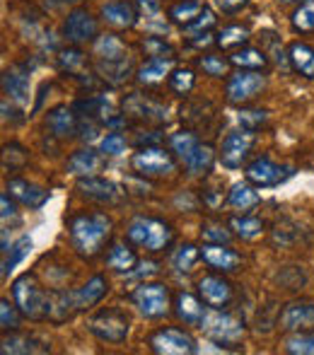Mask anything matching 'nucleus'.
Wrapping results in <instances>:
<instances>
[{
	"mask_svg": "<svg viewBox=\"0 0 314 355\" xmlns=\"http://www.w3.org/2000/svg\"><path fill=\"white\" fill-rule=\"evenodd\" d=\"M112 237V218L104 213H85L71 220V244L85 259L97 257Z\"/></svg>",
	"mask_w": 314,
	"mask_h": 355,
	"instance_id": "f257e3e1",
	"label": "nucleus"
},
{
	"mask_svg": "<svg viewBox=\"0 0 314 355\" xmlns=\"http://www.w3.org/2000/svg\"><path fill=\"white\" fill-rule=\"evenodd\" d=\"M128 239L138 247L148 249V252H162L172 244V227L162 220L146 218V215H138L128 223L126 230Z\"/></svg>",
	"mask_w": 314,
	"mask_h": 355,
	"instance_id": "f03ea898",
	"label": "nucleus"
},
{
	"mask_svg": "<svg viewBox=\"0 0 314 355\" xmlns=\"http://www.w3.org/2000/svg\"><path fill=\"white\" fill-rule=\"evenodd\" d=\"M12 300L19 307L22 317L27 319H46L49 317V293L39 288L37 278L24 273L12 283Z\"/></svg>",
	"mask_w": 314,
	"mask_h": 355,
	"instance_id": "7ed1b4c3",
	"label": "nucleus"
},
{
	"mask_svg": "<svg viewBox=\"0 0 314 355\" xmlns=\"http://www.w3.org/2000/svg\"><path fill=\"white\" fill-rule=\"evenodd\" d=\"M201 329L211 341H216L218 346H237L244 336V324L237 317L223 312V309H208L206 317L201 322Z\"/></svg>",
	"mask_w": 314,
	"mask_h": 355,
	"instance_id": "20e7f679",
	"label": "nucleus"
},
{
	"mask_svg": "<svg viewBox=\"0 0 314 355\" xmlns=\"http://www.w3.org/2000/svg\"><path fill=\"white\" fill-rule=\"evenodd\" d=\"M89 331H92L99 341L123 343L128 338V331H131V319H128V314L123 312V309L109 307L89 319Z\"/></svg>",
	"mask_w": 314,
	"mask_h": 355,
	"instance_id": "39448f33",
	"label": "nucleus"
},
{
	"mask_svg": "<svg viewBox=\"0 0 314 355\" xmlns=\"http://www.w3.org/2000/svg\"><path fill=\"white\" fill-rule=\"evenodd\" d=\"M133 304L146 319H159L172 307V293L162 283H141L131 295Z\"/></svg>",
	"mask_w": 314,
	"mask_h": 355,
	"instance_id": "423d86ee",
	"label": "nucleus"
},
{
	"mask_svg": "<svg viewBox=\"0 0 314 355\" xmlns=\"http://www.w3.org/2000/svg\"><path fill=\"white\" fill-rule=\"evenodd\" d=\"M131 164L143 177H167L177 167L174 155L167 153L164 148H155V145H146V148L138 150L131 157Z\"/></svg>",
	"mask_w": 314,
	"mask_h": 355,
	"instance_id": "0eeeda50",
	"label": "nucleus"
},
{
	"mask_svg": "<svg viewBox=\"0 0 314 355\" xmlns=\"http://www.w3.org/2000/svg\"><path fill=\"white\" fill-rule=\"evenodd\" d=\"M254 143H256V133L249 128H239L225 136V141L220 145V162L227 169H239L247 162L249 153H252Z\"/></svg>",
	"mask_w": 314,
	"mask_h": 355,
	"instance_id": "6e6552de",
	"label": "nucleus"
},
{
	"mask_svg": "<svg viewBox=\"0 0 314 355\" xmlns=\"http://www.w3.org/2000/svg\"><path fill=\"white\" fill-rule=\"evenodd\" d=\"M150 348L157 355H193L198 351L196 341L184 329H159L150 336Z\"/></svg>",
	"mask_w": 314,
	"mask_h": 355,
	"instance_id": "1a4fd4ad",
	"label": "nucleus"
},
{
	"mask_svg": "<svg viewBox=\"0 0 314 355\" xmlns=\"http://www.w3.org/2000/svg\"><path fill=\"white\" fill-rule=\"evenodd\" d=\"M263 87H266V78L259 71H237L227 78V85H225L227 102H232V104L249 102V99L256 97Z\"/></svg>",
	"mask_w": 314,
	"mask_h": 355,
	"instance_id": "9d476101",
	"label": "nucleus"
},
{
	"mask_svg": "<svg viewBox=\"0 0 314 355\" xmlns=\"http://www.w3.org/2000/svg\"><path fill=\"white\" fill-rule=\"evenodd\" d=\"M288 177H293V167H283V164H276L268 157H256L247 167V182H252L254 187H261V189L278 187Z\"/></svg>",
	"mask_w": 314,
	"mask_h": 355,
	"instance_id": "9b49d317",
	"label": "nucleus"
},
{
	"mask_svg": "<svg viewBox=\"0 0 314 355\" xmlns=\"http://www.w3.org/2000/svg\"><path fill=\"white\" fill-rule=\"evenodd\" d=\"M123 114L143 123H164L167 121V107L157 104L155 99L141 92H133L123 99Z\"/></svg>",
	"mask_w": 314,
	"mask_h": 355,
	"instance_id": "f8f14e48",
	"label": "nucleus"
},
{
	"mask_svg": "<svg viewBox=\"0 0 314 355\" xmlns=\"http://www.w3.org/2000/svg\"><path fill=\"white\" fill-rule=\"evenodd\" d=\"M63 39L71 44H87L97 39V19L82 8H76L68 12L63 22Z\"/></svg>",
	"mask_w": 314,
	"mask_h": 355,
	"instance_id": "ddd939ff",
	"label": "nucleus"
},
{
	"mask_svg": "<svg viewBox=\"0 0 314 355\" xmlns=\"http://www.w3.org/2000/svg\"><path fill=\"white\" fill-rule=\"evenodd\" d=\"M278 327L283 331H314V302H290L281 312Z\"/></svg>",
	"mask_w": 314,
	"mask_h": 355,
	"instance_id": "4468645a",
	"label": "nucleus"
},
{
	"mask_svg": "<svg viewBox=\"0 0 314 355\" xmlns=\"http://www.w3.org/2000/svg\"><path fill=\"white\" fill-rule=\"evenodd\" d=\"M3 92L10 102L17 109L29 107V97H32V87H29V73L22 68H10L3 75Z\"/></svg>",
	"mask_w": 314,
	"mask_h": 355,
	"instance_id": "2eb2a0df",
	"label": "nucleus"
},
{
	"mask_svg": "<svg viewBox=\"0 0 314 355\" xmlns=\"http://www.w3.org/2000/svg\"><path fill=\"white\" fill-rule=\"evenodd\" d=\"M78 191L80 196L89 198L94 203H116L121 198V191L114 182L102 177H82L78 179Z\"/></svg>",
	"mask_w": 314,
	"mask_h": 355,
	"instance_id": "dca6fc26",
	"label": "nucleus"
},
{
	"mask_svg": "<svg viewBox=\"0 0 314 355\" xmlns=\"http://www.w3.org/2000/svg\"><path fill=\"white\" fill-rule=\"evenodd\" d=\"M198 295L213 309H223L232 300V285L220 276H206L198 281Z\"/></svg>",
	"mask_w": 314,
	"mask_h": 355,
	"instance_id": "f3484780",
	"label": "nucleus"
},
{
	"mask_svg": "<svg viewBox=\"0 0 314 355\" xmlns=\"http://www.w3.org/2000/svg\"><path fill=\"white\" fill-rule=\"evenodd\" d=\"M102 164H104L102 153H97V150H92V148H82L68 157L66 169H68V174L82 179V177H97V172L102 169Z\"/></svg>",
	"mask_w": 314,
	"mask_h": 355,
	"instance_id": "a211bd4d",
	"label": "nucleus"
},
{
	"mask_svg": "<svg viewBox=\"0 0 314 355\" xmlns=\"http://www.w3.org/2000/svg\"><path fill=\"white\" fill-rule=\"evenodd\" d=\"M102 19L114 29H131L138 22V10L126 0H112L102 5Z\"/></svg>",
	"mask_w": 314,
	"mask_h": 355,
	"instance_id": "6ab92c4d",
	"label": "nucleus"
},
{
	"mask_svg": "<svg viewBox=\"0 0 314 355\" xmlns=\"http://www.w3.org/2000/svg\"><path fill=\"white\" fill-rule=\"evenodd\" d=\"M206 302H201L198 297H193L191 293H177L174 295V314L179 322L189 324V327H201L203 317H206L208 307H203Z\"/></svg>",
	"mask_w": 314,
	"mask_h": 355,
	"instance_id": "aec40b11",
	"label": "nucleus"
},
{
	"mask_svg": "<svg viewBox=\"0 0 314 355\" xmlns=\"http://www.w3.org/2000/svg\"><path fill=\"white\" fill-rule=\"evenodd\" d=\"M8 193L15 198V201H19L22 206H27V208H42L44 203L49 201L46 189L37 187V184L27 182V179H10V182H8Z\"/></svg>",
	"mask_w": 314,
	"mask_h": 355,
	"instance_id": "412c9836",
	"label": "nucleus"
},
{
	"mask_svg": "<svg viewBox=\"0 0 314 355\" xmlns=\"http://www.w3.org/2000/svg\"><path fill=\"white\" fill-rule=\"evenodd\" d=\"M201 257L208 266L218 268V271H223V273L237 271L239 263H242V257H239L237 252H232L227 244H206V247L201 249Z\"/></svg>",
	"mask_w": 314,
	"mask_h": 355,
	"instance_id": "4be33fe9",
	"label": "nucleus"
},
{
	"mask_svg": "<svg viewBox=\"0 0 314 355\" xmlns=\"http://www.w3.org/2000/svg\"><path fill=\"white\" fill-rule=\"evenodd\" d=\"M46 128L51 131L53 138L58 141H68L78 133V116L73 109L68 107H56L46 114Z\"/></svg>",
	"mask_w": 314,
	"mask_h": 355,
	"instance_id": "5701e85b",
	"label": "nucleus"
},
{
	"mask_svg": "<svg viewBox=\"0 0 314 355\" xmlns=\"http://www.w3.org/2000/svg\"><path fill=\"white\" fill-rule=\"evenodd\" d=\"M107 290H109V281L104 276L89 278L82 288L73 290V302H76V309L78 312H85V309L94 307V304L107 295Z\"/></svg>",
	"mask_w": 314,
	"mask_h": 355,
	"instance_id": "b1692460",
	"label": "nucleus"
},
{
	"mask_svg": "<svg viewBox=\"0 0 314 355\" xmlns=\"http://www.w3.org/2000/svg\"><path fill=\"white\" fill-rule=\"evenodd\" d=\"M169 73H172V58H148V61L138 68L136 78L141 85L152 87V85H159V83H164V80H169Z\"/></svg>",
	"mask_w": 314,
	"mask_h": 355,
	"instance_id": "393cba45",
	"label": "nucleus"
},
{
	"mask_svg": "<svg viewBox=\"0 0 314 355\" xmlns=\"http://www.w3.org/2000/svg\"><path fill=\"white\" fill-rule=\"evenodd\" d=\"M46 343H39L34 336L27 334H12V336H3L0 343V353L3 355H27V353H46Z\"/></svg>",
	"mask_w": 314,
	"mask_h": 355,
	"instance_id": "a878e982",
	"label": "nucleus"
},
{
	"mask_svg": "<svg viewBox=\"0 0 314 355\" xmlns=\"http://www.w3.org/2000/svg\"><path fill=\"white\" fill-rule=\"evenodd\" d=\"M227 203H230L235 211H239L242 215H247L249 211H254V208L261 203V196H259V191L252 187V182H242V184H235L232 187V191L227 193Z\"/></svg>",
	"mask_w": 314,
	"mask_h": 355,
	"instance_id": "bb28decb",
	"label": "nucleus"
},
{
	"mask_svg": "<svg viewBox=\"0 0 314 355\" xmlns=\"http://www.w3.org/2000/svg\"><path fill=\"white\" fill-rule=\"evenodd\" d=\"M133 66L131 58H119V61H97V75L109 85H121L128 80Z\"/></svg>",
	"mask_w": 314,
	"mask_h": 355,
	"instance_id": "cd10ccee",
	"label": "nucleus"
},
{
	"mask_svg": "<svg viewBox=\"0 0 314 355\" xmlns=\"http://www.w3.org/2000/svg\"><path fill=\"white\" fill-rule=\"evenodd\" d=\"M94 56L97 61H119V58H126V44L121 42L114 34H102V37L94 39Z\"/></svg>",
	"mask_w": 314,
	"mask_h": 355,
	"instance_id": "c85d7f7f",
	"label": "nucleus"
},
{
	"mask_svg": "<svg viewBox=\"0 0 314 355\" xmlns=\"http://www.w3.org/2000/svg\"><path fill=\"white\" fill-rule=\"evenodd\" d=\"M288 56H290V68L293 71H297L300 75H305V78L314 80V49L307 46V44H290V49H288Z\"/></svg>",
	"mask_w": 314,
	"mask_h": 355,
	"instance_id": "c756f323",
	"label": "nucleus"
},
{
	"mask_svg": "<svg viewBox=\"0 0 314 355\" xmlns=\"http://www.w3.org/2000/svg\"><path fill=\"white\" fill-rule=\"evenodd\" d=\"M107 263H109V268H114V271H119V273H131L133 268L138 266V259L126 244L116 242V244H112V249H109Z\"/></svg>",
	"mask_w": 314,
	"mask_h": 355,
	"instance_id": "7c9ffc66",
	"label": "nucleus"
},
{
	"mask_svg": "<svg viewBox=\"0 0 314 355\" xmlns=\"http://www.w3.org/2000/svg\"><path fill=\"white\" fill-rule=\"evenodd\" d=\"M203 10H206V5H203L201 0H182V3H174L167 15L174 24L186 27V24H191L196 17H201Z\"/></svg>",
	"mask_w": 314,
	"mask_h": 355,
	"instance_id": "2f4dec72",
	"label": "nucleus"
},
{
	"mask_svg": "<svg viewBox=\"0 0 314 355\" xmlns=\"http://www.w3.org/2000/svg\"><path fill=\"white\" fill-rule=\"evenodd\" d=\"M230 63L239 71H263L268 63L266 53L259 51V49H237L230 56Z\"/></svg>",
	"mask_w": 314,
	"mask_h": 355,
	"instance_id": "473e14b6",
	"label": "nucleus"
},
{
	"mask_svg": "<svg viewBox=\"0 0 314 355\" xmlns=\"http://www.w3.org/2000/svg\"><path fill=\"white\" fill-rule=\"evenodd\" d=\"M29 252H32V237H29V234H22V237L12 244V249L3 252V278H8L10 273L15 271V266L22 263V259L27 257Z\"/></svg>",
	"mask_w": 314,
	"mask_h": 355,
	"instance_id": "72a5a7b5",
	"label": "nucleus"
},
{
	"mask_svg": "<svg viewBox=\"0 0 314 355\" xmlns=\"http://www.w3.org/2000/svg\"><path fill=\"white\" fill-rule=\"evenodd\" d=\"M198 145L201 143H198L196 133H191V131H177L169 136V150H172L182 162H186V159L191 157V153Z\"/></svg>",
	"mask_w": 314,
	"mask_h": 355,
	"instance_id": "f704fd0d",
	"label": "nucleus"
},
{
	"mask_svg": "<svg viewBox=\"0 0 314 355\" xmlns=\"http://www.w3.org/2000/svg\"><path fill=\"white\" fill-rule=\"evenodd\" d=\"M213 148L211 145H198L196 150L191 153V157L186 159V169H189V174H206V172H211V167H213Z\"/></svg>",
	"mask_w": 314,
	"mask_h": 355,
	"instance_id": "c9c22d12",
	"label": "nucleus"
},
{
	"mask_svg": "<svg viewBox=\"0 0 314 355\" xmlns=\"http://www.w3.org/2000/svg\"><path fill=\"white\" fill-rule=\"evenodd\" d=\"M247 42H249V29L239 27V24H230V27L220 29V32L216 34V44L220 49H237Z\"/></svg>",
	"mask_w": 314,
	"mask_h": 355,
	"instance_id": "e433bc0d",
	"label": "nucleus"
},
{
	"mask_svg": "<svg viewBox=\"0 0 314 355\" xmlns=\"http://www.w3.org/2000/svg\"><path fill=\"white\" fill-rule=\"evenodd\" d=\"M85 53L80 51V49H63L61 53H58V68H61L63 73L73 75V78H80L85 68Z\"/></svg>",
	"mask_w": 314,
	"mask_h": 355,
	"instance_id": "4c0bfd02",
	"label": "nucleus"
},
{
	"mask_svg": "<svg viewBox=\"0 0 314 355\" xmlns=\"http://www.w3.org/2000/svg\"><path fill=\"white\" fill-rule=\"evenodd\" d=\"M167 85L177 97H186L193 89V85H196V75H193V71H189V68H177V71L169 73Z\"/></svg>",
	"mask_w": 314,
	"mask_h": 355,
	"instance_id": "58836bf2",
	"label": "nucleus"
},
{
	"mask_svg": "<svg viewBox=\"0 0 314 355\" xmlns=\"http://www.w3.org/2000/svg\"><path fill=\"white\" fill-rule=\"evenodd\" d=\"M295 32H314V0H302L290 17Z\"/></svg>",
	"mask_w": 314,
	"mask_h": 355,
	"instance_id": "ea45409f",
	"label": "nucleus"
},
{
	"mask_svg": "<svg viewBox=\"0 0 314 355\" xmlns=\"http://www.w3.org/2000/svg\"><path fill=\"white\" fill-rule=\"evenodd\" d=\"M230 227L235 230V234L239 239H256L259 234L263 232V223L259 218H249V215H242V218H232Z\"/></svg>",
	"mask_w": 314,
	"mask_h": 355,
	"instance_id": "a19ab883",
	"label": "nucleus"
},
{
	"mask_svg": "<svg viewBox=\"0 0 314 355\" xmlns=\"http://www.w3.org/2000/svg\"><path fill=\"white\" fill-rule=\"evenodd\" d=\"M198 259H201V249H196L193 244H184V247H179L177 254L172 257V266L177 268L179 273H189Z\"/></svg>",
	"mask_w": 314,
	"mask_h": 355,
	"instance_id": "79ce46f5",
	"label": "nucleus"
},
{
	"mask_svg": "<svg viewBox=\"0 0 314 355\" xmlns=\"http://www.w3.org/2000/svg\"><path fill=\"white\" fill-rule=\"evenodd\" d=\"M198 68H203V73H206V75H213V78H223V75L230 73L232 63H230V58L216 56V53H206V56L198 58Z\"/></svg>",
	"mask_w": 314,
	"mask_h": 355,
	"instance_id": "37998d69",
	"label": "nucleus"
},
{
	"mask_svg": "<svg viewBox=\"0 0 314 355\" xmlns=\"http://www.w3.org/2000/svg\"><path fill=\"white\" fill-rule=\"evenodd\" d=\"M213 27H216V12L206 8L201 12V17H196L191 24H186V27H184V34H186L189 39H196V37H203V34H208Z\"/></svg>",
	"mask_w": 314,
	"mask_h": 355,
	"instance_id": "c03bdc74",
	"label": "nucleus"
},
{
	"mask_svg": "<svg viewBox=\"0 0 314 355\" xmlns=\"http://www.w3.org/2000/svg\"><path fill=\"white\" fill-rule=\"evenodd\" d=\"M19 307L15 304V300L10 302V300H0V327H3V331H17L19 324H22V319H19Z\"/></svg>",
	"mask_w": 314,
	"mask_h": 355,
	"instance_id": "a18cd8bd",
	"label": "nucleus"
},
{
	"mask_svg": "<svg viewBox=\"0 0 314 355\" xmlns=\"http://www.w3.org/2000/svg\"><path fill=\"white\" fill-rule=\"evenodd\" d=\"M286 353L290 355H314V331L295 334L286 341Z\"/></svg>",
	"mask_w": 314,
	"mask_h": 355,
	"instance_id": "49530a36",
	"label": "nucleus"
},
{
	"mask_svg": "<svg viewBox=\"0 0 314 355\" xmlns=\"http://www.w3.org/2000/svg\"><path fill=\"white\" fill-rule=\"evenodd\" d=\"M27 164V150L17 143H10L3 148V167L15 172V169H22Z\"/></svg>",
	"mask_w": 314,
	"mask_h": 355,
	"instance_id": "de8ad7c7",
	"label": "nucleus"
},
{
	"mask_svg": "<svg viewBox=\"0 0 314 355\" xmlns=\"http://www.w3.org/2000/svg\"><path fill=\"white\" fill-rule=\"evenodd\" d=\"M126 148H128V143L121 133H107V136L102 138V143H99V153H102L104 157H121V155L126 153Z\"/></svg>",
	"mask_w": 314,
	"mask_h": 355,
	"instance_id": "09e8293b",
	"label": "nucleus"
},
{
	"mask_svg": "<svg viewBox=\"0 0 314 355\" xmlns=\"http://www.w3.org/2000/svg\"><path fill=\"white\" fill-rule=\"evenodd\" d=\"M237 121L242 128L256 131V128H261L263 123L268 121V112H263V109H242V112L237 114Z\"/></svg>",
	"mask_w": 314,
	"mask_h": 355,
	"instance_id": "8fccbe9b",
	"label": "nucleus"
},
{
	"mask_svg": "<svg viewBox=\"0 0 314 355\" xmlns=\"http://www.w3.org/2000/svg\"><path fill=\"white\" fill-rule=\"evenodd\" d=\"M143 51L150 58H174V49L159 37H148L143 42Z\"/></svg>",
	"mask_w": 314,
	"mask_h": 355,
	"instance_id": "3c124183",
	"label": "nucleus"
},
{
	"mask_svg": "<svg viewBox=\"0 0 314 355\" xmlns=\"http://www.w3.org/2000/svg\"><path fill=\"white\" fill-rule=\"evenodd\" d=\"M201 237L208 244H227L232 239V232L227 227H223V225H206L201 230Z\"/></svg>",
	"mask_w": 314,
	"mask_h": 355,
	"instance_id": "603ef678",
	"label": "nucleus"
},
{
	"mask_svg": "<svg viewBox=\"0 0 314 355\" xmlns=\"http://www.w3.org/2000/svg\"><path fill=\"white\" fill-rule=\"evenodd\" d=\"M138 12L146 15V19H157L159 17V0H136Z\"/></svg>",
	"mask_w": 314,
	"mask_h": 355,
	"instance_id": "864d4df0",
	"label": "nucleus"
},
{
	"mask_svg": "<svg viewBox=\"0 0 314 355\" xmlns=\"http://www.w3.org/2000/svg\"><path fill=\"white\" fill-rule=\"evenodd\" d=\"M0 208H3V220L8 223V220H17V208H15V203L10 201V193L5 191L3 196H0Z\"/></svg>",
	"mask_w": 314,
	"mask_h": 355,
	"instance_id": "5fc2aeb1",
	"label": "nucleus"
},
{
	"mask_svg": "<svg viewBox=\"0 0 314 355\" xmlns=\"http://www.w3.org/2000/svg\"><path fill=\"white\" fill-rule=\"evenodd\" d=\"M218 3V8L223 10V12H227V15H235L239 12V10L247 5V0H216Z\"/></svg>",
	"mask_w": 314,
	"mask_h": 355,
	"instance_id": "6e6d98bb",
	"label": "nucleus"
},
{
	"mask_svg": "<svg viewBox=\"0 0 314 355\" xmlns=\"http://www.w3.org/2000/svg\"><path fill=\"white\" fill-rule=\"evenodd\" d=\"M155 271H157V263L155 261H146V263H141L138 268H133L131 276H143V273L148 276V273H155Z\"/></svg>",
	"mask_w": 314,
	"mask_h": 355,
	"instance_id": "4d7b16f0",
	"label": "nucleus"
},
{
	"mask_svg": "<svg viewBox=\"0 0 314 355\" xmlns=\"http://www.w3.org/2000/svg\"><path fill=\"white\" fill-rule=\"evenodd\" d=\"M278 3H295V0H278Z\"/></svg>",
	"mask_w": 314,
	"mask_h": 355,
	"instance_id": "13d9d810",
	"label": "nucleus"
},
{
	"mask_svg": "<svg viewBox=\"0 0 314 355\" xmlns=\"http://www.w3.org/2000/svg\"><path fill=\"white\" fill-rule=\"evenodd\" d=\"M63 3H66V0H63Z\"/></svg>",
	"mask_w": 314,
	"mask_h": 355,
	"instance_id": "bf43d9fd",
	"label": "nucleus"
}]
</instances>
